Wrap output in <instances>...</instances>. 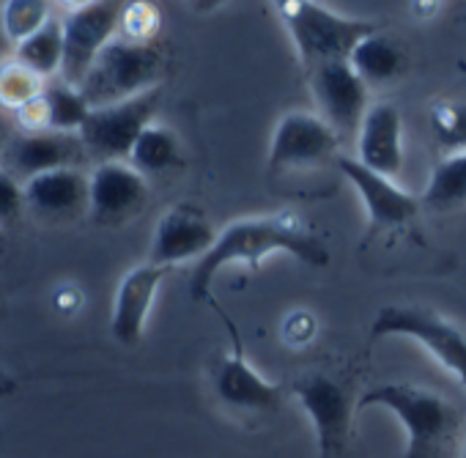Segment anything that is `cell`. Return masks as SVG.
<instances>
[{"mask_svg":"<svg viewBox=\"0 0 466 458\" xmlns=\"http://www.w3.org/2000/svg\"><path fill=\"white\" fill-rule=\"evenodd\" d=\"M340 137L329 129V124L319 113L294 110L286 113L272 135L267 165L269 170H297L316 168L321 162H338Z\"/></svg>","mask_w":466,"mask_h":458,"instance_id":"9c48e42d","label":"cell"},{"mask_svg":"<svg viewBox=\"0 0 466 458\" xmlns=\"http://www.w3.org/2000/svg\"><path fill=\"white\" fill-rule=\"evenodd\" d=\"M338 170L346 176V181L357 189L370 231H387V228H403L409 225L417 214L422 200L398 187L395 178H387L381 173L368 170L362 162L354 157H338Z\"/></svg>","mask_w":466,"mask_h":458,"instance_id":"7c38bea8","label":"cell"},{"mask_svg":"<svg viewBox=\"0 0 466 458\" xmlns=\"http://www.w3.org/2000/svg\"><path fill=\"white\" fill-rule=\"evenodd\" d=\"M9 47H12V45H9V39H6V34H4V25H0V56H4Z\"/></svg>","mask_w":466,"mask_h":458,"instance_id":"f1b7e54d","label":"cell"},{"mask_svg":"<svg viewBox=\"0 0 466 458\" xmlns=\"http://www.w3.org/2000/svg\"><path fill=\"white\" fill-rule=\"evenodd\" d=\"M25 206V187L6 170H0V219H12Z\"/></svg>","mask_w":466,"mask_h":458,"instance_id":"83f0119b","label":"cell"},{"mask_svg":"<svg viewBox=\"0 0 466 458\" xmlns=\"http://www.w3.org/2000/svg\"><path fill=\"white\" fill-rule=\"evenodd\" d=\"M124 39H132V42H154L151 34L157 28V15L151 6H127V15H124Z\"/></svg>","mask_w":466,"mask_h":458,"instance_id":"4316f807","label":"cell"},{"mask_svg":"<svg viewBox=\"0 0 466 458\" xmlns=\"http://www.w3.org/2000/svg\"><path fill=\"white\" fill-rule=\"evenodd\" d=\"M431 129L450 154L466 151V105L441 102L431 110Z\"/></svg>","mask_w":466,"mask_h":458,"instance_id":"484cf974","label":"cell"},{"mask_svg":"<svg viewBox=\"0 0 466 458\" xmlns=\"http://www.w3.org/2000/svg\"><path fill=\"white\" fill-rule=\"evenodd\" d=\"M148 200V181L129 162H99L91 173L88 214L102 225L132 219Z\"/></svg>","mask_w":466,"mask_h":458,"instance_id":"4fadbf2b","label":"cell"},{"mask_svg":"<svg viewBox=\"0 0 466 458\" xmlns=\"http://www.w3.org/2000/svg\"><path fill=\"white\" fill-rule=\"evenodd\" d=\"M422 203L436 211L466 206V151L447 154L441 162H436L422 189Z\"/></svg>","mask_w":466,"mask_h":458,"instance_id":"ffe728a7","label":"cell"},{"mask_svg":"<svg viewBox=\"0 0 466 458\" xmlns=\"http://www.w3.org/2000/svg\"><path fill=\"white\" fill-rule=\"evenodd\" d=\"M9 387V379L4 376V373H0V390H6Z\"/></svg>","mask_w":466,"mask_h":458,"instance_id":"f546056e","label":"cell"},{"mask_svg":"<svg viewBox=\"0 0 466 458\" xmlns=\"http://www.w3.org/2000/svg\"><path fill=\"white\" fill-rule=\"evenodd\" d=\"M214 392L217 398L239 412H272L280 403V387L261 376L250 360L245 357L239 338L230 354H225L214 371Z\"/></svg>","mask_w":466,"mask_h":458,"instance_id":"9a60e30c","label":"cell"},{"mask_svg":"<svg viewBox=\"0 0 466 458\" xmlns=\"http://www.w3.org/2000/svg\"><path fill=\"white\" fill-rule=\"evenodd\" d=\"M45 110H47V129L80 135L94 107L88 105L80 88L58 80L45 88Z\"/></svg>","mask_w":466,"mask_h":458,"instance_id":"7402d4cb","label":"cell"},{"mask_svg":"<svg viewBox=\"0 0 466 458\" xmlns=\"http://www.w3.org/2000/svg\"><path fill=\"white\" fill-rule=\"evenodd\" d=\"M354 159L387 178H395L403 170V118L398 107L387 102L370 105L357 132Z\"/></svg>","mask_w":466,"mask_h":458,"instance_id":"2e32d148","label":"cell"},{"mask_svg":"<svg viewBox=\"0 0 466 458\" xmlns=\"http://www.w3.org/2000/svg\"><path fill=\"white\" fill-rule=\"evenodd\" d=\"M0 154H4V135H0Z\"/></svg>","mask_w":466,"mask_h":458,"instance_id":"4dcf8cb0","label":"cell"},{"mask_svg":"<svg viewBox=\"0 0 466 458\" xmlns=\"http://www.w3.org/2000/svg\"><path fill=\"white\" fill-rule=\"evenodd\" d=\"M373 338H409L420 343L466 390V332L428 308L387 305L373 316Z\"/></svg>","mask_w":466,"mask_h":458,"instance_id":"5b68a950","label":"cell"},{"mask_svg":"<svg viewBox=\"0 0 466 458\" xmlns=\"http://www.w3.org/2000/svg\"><path fill=\"white\" fill-rule=\"evenodd\" d=\"M159 99H162V91L151 88L135 99L91 110L80 132L88 154L99 157L102 162H129V154L137 137L151 127Z\"/></svg>","mask_w":466,"mask_h":458,"instance_id":"52a82bcc","label":"cell"},{"mask_svg":"<svg viewBox=\"0 0 466 458\" xmlns=\"http://www.w3.org/2000/svg\"><path fill=\"white\" fill-rule=\"evenodd\" d=\"M50 20L53 9L50 4H42V0H15V4H6L4 12H0V25H4L12 50L31 39L36 31H42Z\"/></svg>","mask_w":466,"mask_h":458,"instance_id":"cb8c5ba5","label":"cell"},{"mask_svg":"<svg viewBox=\"0 0 466 458\" xmlns=\"http://www.w3.org/2000/svg\"><path fill=\"white\" fill-rule=\"evenodd\" d=\"M162 69L165 53L157 42L113 39L86 75L80 91L94 110L110 107L159 88Z\"/></svg>","mask_w":466,"mask_h":458,"instance_id":"277c9868","label":"cell"},{"mask_svg":"<svg viewBox=\"0 0 466 458\" xmlns=\"http://www.w3.org/2000/svg\"><path fill=\"white\" fill-rule=\"evenodd\" d=\"M86 157H88V148H86L80 135L42 129V132H28L25 137H20L15 143L12 165L28 181L34 176H42V173H53V170H64V168H80V162Z\"/></svg>","mask_w":466,"mask_h":458,"instance_id":"ac0fdd59","label":"cell"},{"mask_svg":"<svg viewBox=\"0 0 466 458\" xmlns=\"http://www.w3.org/2000/svg\"><path fill=\"white\" fill-rule=\"evenodd\" d=\"M365 409H387L403 422L406 458H441L458 436V409L439 392L420 384H376L357 398V412Z\"/></svg>","mask_w":466,"mask_h":458,"instance_id":"7a4b0ae2","label":"cell"},{"mask_svg":"<svg viewBox=\"0 0 466 458\" xmlns=\"http://www.w3.org/2000/svg\"><path fill=\"white\" fill-rule=\"evenodd\" d=\"M4 61H6V58H4V56H0V66H4Z\"/></svg>","mask_w":466,"mask_h":458,"instance_id":"d6a6232c","label":"cell"},{"mask_svg":"<svg viewBox=\"0 0 466 458\" xmlns=\"http://www.w3.org/2000/svg\"><path fill=\"white\" fill-rule=\"evenodd\" d=\"M291 392L316 428L319 458H340L343 447L349 444L357 412L351 395L343 390L340 382L324 373L302 376L299 382H294Z\"/></svg>","mask_w":466,"mask_h":458,"instance_id":"ba28073f","label":"cell"},{"mask_svg":"<svg viewBox=\"0 0 466 458\" xmlns=\"http://www.w3.org/2000/svg\"><path fill=\"white\" fill-rule=\"evenodd\" d=\"M165 275H167V270L154 267L148 261L124 275V280L118 283L116 300H113V316H110V330L118 343H124V346L140 343Z\"/></svg>","mask_w":466,"mask_h":458,"instance_id":"5bb4252c","label":"cell"},{"mask_svg":"<svg viewBox=\"0 0 466 458\" xmlns=\"http://www.w3.org/2000/svg\"><path fill=\"white\" fill-rule=\"evenodd\" d=\"M45 80L15 58L4 61V66H0V105L9 110L20 113L23 107L36 102L45 94Z\"/></svg>","mask_w":466,"mask_h":458,"instance_id":"d4e9b609","label":"cell"},{"mask_svg":"<svg viewBox=\"0 0 466 458\" xmlns=\"http://www.w3.org/2000/svg\"><path fill=\"white\" fill-rule=\"evenodd\" d=\"M308 83H310V94L319 107V116L329 124V129L338 137L357 135L365 113L370 110L368 105L370 88L362 83L354 66L349 61L319 66L308 75Z\"/></svg>","mask_w":466,"mask_h":458,"instance_id":"30bf717a","label":"cell"},{"mask_svg":"<svg viewBox=\"0 0 466 458\" xmlns=\"http://www.w3.org/2000/svg\"><path fill=\"white\" fill-rule=\"evenodd\" d=\"M178 159H181L178 137L167 127H157V124H151L137 137V143L129 154V165L135 170H140L143 176L167 173L178 165Z\"/></svg>","mask_w":466,"mask_h":458,"instance_id":"603a6c76","label":"cell"},{"mask_svg":"<svg viewBox=\"0 0 466 458\" xmlns=\"http://www.w3.org/2000/svg\"><path fill=\"white\" fill-rule=\"evenodd\" d=\"M127 6L113 0H96V4H75L61 17L64 23V83L80 88L102 50L116 39L124 25Z\"/></svg>","mask_w":466,"mask_h":458,"instance_id":"8992f818","label":"cell"},{"mask_svg":"<svg viewBox=\"0 0 466 458\" xmlns=\"http://www.w3.org/2000/svg\"><path fill=\"white\" fill-rule=\"evenodd\" d=\"M12 58L20 61L23 66H28L31 72H36L42 80H50L56 75L61 77V66H64V23L53 17L42 31H36L31 39L17 45Z\"/></svg>","mask_w":466,"mask_h":458,"instance_id":"44dd1931","label":"cell"},{"mask_svg":"<svg viewBox=\"0 0 466 458\" xmlns=\"http://www.w3.org/2000/svg\"><path fill=\"white\" fill-rule=\"evenodd\" d=\"M349 64L354 66V72L362 77V83L368 88H376V86H387L403 75L406 56L390 36L376 31L351 53Z\"/></svg>","mask_w":466,"mask_h":458,"instance_id":"d6986e66","label":"cell"},{"mask_svg":"<svg viewBox=\"0 0 466 458\" xmlns=\"http://www.w3.org/2000/svg\"><path fill=\"white\" fill-rule=\"evenodd\" d=\"M461 458H466V444H463V453H461Z\"/></svg>","mask_w":466,"mask_h":458,"instance_id":"1f68e13d","label":"cell"},{"mask_svg":"<svg viewBox=\"0 0 466 458\" xmlns=\"http://www.w3.org/2000/svg\"><path fill=\"white\" fill-rule=\"evenodd\" d=\"M275 253H289L297 261L308 267H327L329 250L324 239L310 231V228L297 214H258L245 217L225 225L217 234L214 248L195 264L189 294L195 302H206L214 278L219 270L242 264V267H258L264 259Z\"/></svg>","mask_w":466,"mask_h":458,"instance_id":"6da1fadb","label":"cell"},{"mask_svg":"<svg viewBox=\"0 0 466 458\" xmlns=\"http://www.w3.org/2000/svg\"><path fill=\"white\" fill-rule=\"evenodd\" d=\"M217 234L219 231H214V225L198 206L178 203L167 209L154 228L148 264L170 270L184 261H200L214 248Z\"/></svg>","mask_w":466,"mask_h":458,"instance_id":"8fae6325","label":"cell"},{"mask_svg":"<svg viewBox=\"0 0 466 458\" xmlns=\"http://www.w3.org/2000/svg\"><path fill=\"white\" fill-rule=\"evenodd\" d=\"M275 9L280 12V20L308 75L319 66L349 61L351 53L379 31V25L370 20L346 17L321 4H310V0H289Z\"/></svg>","mask_w":466,"mask_h":458,"instance_id":"3957f363","label":"cell"},{"mask_svg":"<svg viewBox=\"0 0 466 458\" xmlns=\"http://www.w3.org/2000/svg\"><path fill=\"white\" fill-rule=\"evenodd\" d=\"M25 206L47 219H75L91 206V176L80 168H64L23 181Z\"/></svg>","mask_w":466,"mask_h":458,"instance_id":"e0dca14e","label":"cell"}]
</instances>
